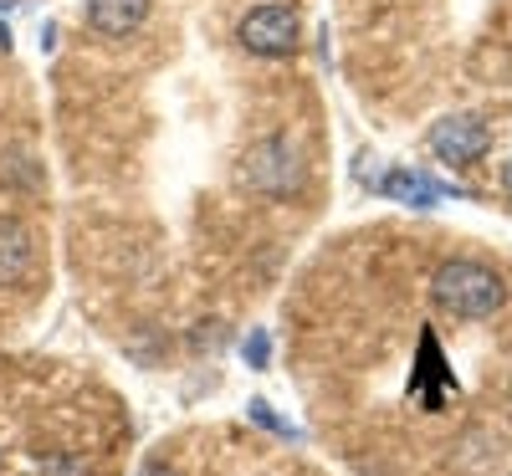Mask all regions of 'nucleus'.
I'll list each match as a JSON object with an SVG mask.
<instances>
[{
	"label": "nucleus",
	"instance_id": "nucleus-5",
	"mask_svg": "<svg viewBox=\"0 0 512 476\" xmlns=\"http://www.w3.org/2000/svg\"><path fill=\"white\" fill-rule=\"evenodd\" d=\"M31 272H36V236L16 215H0V287H21Z\"/></svg>",
	"mask_w": 512,
	"mask_h": 476
},
{
	"label": "nucleus",
	"instance_id": "nucleus-11",
	"mask_svg": "<svg viewBox=\"0 0 512 476\" xmlns=\"http://www.w3.org/2000/svg\"><path fill=\"white\" fill-rule=\"evenodd\" d=\"M139 476H180V471H175V466H159V461H154V466H144Z\"/></svg>",
	"mask_w": 512,
	"mask_h": 476
},
{
	"label": "nucleus",
	"instance_id": "nucleus-12",
	"mask_svg": "<svg viewBox=\"0 0 512 476\" xmlns=\"http://www.w3.org/2000/svg\"><path fill=\"white\" fill-rule=\"evenodd\" d=\"M502 185H507V195H512V159L502 164Z\"/></svg>",
	"mask_w": 512,
	"mask_h": 476
},
{
	"label": "nucleus",
	"instance_id": "nucleus-6",
	"mask_svg": "<svg viewBox=\"0 0 512 476\" xmlns=\"http://www.w3.org/2000/svg\"><path fill=\"white\" fill-rule=\"evenodd\" d=\"M379 195H390L395 205H410V210H431V205H441L446 185H436L431 175H420V169H390V175L379 180Z\"/></svg>",
	"mask_w": 512,
	"mask_h": 476
},
{
	"label": "nucleus",
	"instance_id": "nucleus-2",
	"mask_svg": "<svg viewBox=\"0 0 512 476\" xmlns=\"http://www.w3.org/2000/svg\"><path fill=\"white\" fill-rule=\"evenodd\" d=\"M241 180H246L251 190H262V195L282 200V195H297V190H303L308 169H303V159H297V149H292L287 139H262V144L246 149Z\"/></svg>",
	"mask_w": 512,
	"mask_h": 476
},
{
	"label": "nucleus",
	"instance_id": "nucleus-1",
	"mask_svg": "<svg viewBox=\"0 0 512 476\" xmlns=\"http://www.w3.org/2000/svg\"><path fill=\"white\" fill-rule=\"evenodd\" d=\"M431 297L441 302V313L477 323V318H492L502 302H507V282H502L492 267L456 256V262L436 267V277H431Z\"/></svg>",
	"mask_w": 512,
	"mask_h": 476
},
{
	"label": "nucleus",
	"instance_id": "nucleus-10",
	"mask_svg": "<svg viewBox=\"0 0 512 476\" xmlns=\"http://www.w3.org/2000/svg\"><path fill=\"white\" fill-rule=\"evenodd\" d=\"M31 476H93V471L82 466L77 456H47V461H41Z\"/></svg>",
	"mask_w": 512,
	"mask_h": 476
},
{
	"label": "nucleus",
	"instance_id": "nucleus-9",
	"mask_svg": "<svg viewBox=\"0 0 512 476\" xmlns=\"http://www.w3.org/2000/svg\"><path fill=\"white\" fill-rule=\"evenodd\" d=\"M241 359H246V369H267L272 364V333L267 328H251L241 338Z\"/></svg>",
	"mask_w": 512,
	"mask_h": 476
},
{
	"label": "nucleus",
	"instance_id": "nucleus-7",
	"mask_svg": "<svg viewBox=\"0 0 512 476\" xmlns=\"http://www.w3.org/2000/svg\"><path fill=\"white\" fill-rule=\"evenodd\" d=\"M149 21V0H88V26L103 36H134Z\"/></svg>",
	"mask_w": 512,
	"mask_h": 476
},
{
	"label": "nucleus",
	"instance_id": "nucleus-3",
	"mask_svg": "<svg viewBox=\"0 0 512 476\" xmlns=\"http://www.w3.org/2000/svg\"><path fill=\"white\" fill-rule=\"evenodd\" d=\"M236 41L251 52V57H287L297 47V11L292 6H277V0H267V6H251L236 26Z\"/></svg>",
	"mask_w": 512,
	"mask_h": 476
},
{
	"label": "nucleus",
	"instance_id": "nucleus-4",
	"mask_svg": "<svg viewBox=\"0 0 512 476\" xmlns=\"http://www.w3.org/2000/svg\"><path fill=\"white\" fill-rule=\"evenodd\" d=\"M431 154L441 164H477L487 149H492V128L477 118V113H451L441 123H431V134H425Z\"/></svg>",
	"mask_w": 512,
	"mask_h": 476
},
{
	"label": "nucleus",
	"instance_id": "nucleus-8",
	"mask_svg": "<svg viewBox=\"0 0 512 476\" xmlns=\"http://www.w3.org/2000/svg\"><path fill=\"white\" fill-rule=\"evenodd\" d=\"M246 420H256V425H262V430H272V436H282V441H303V430H297V425H287L267 400H251L246 405Z\"/></svg>",
	"mask_w": 512,
	"mask_h": 476
}]
</instances>
